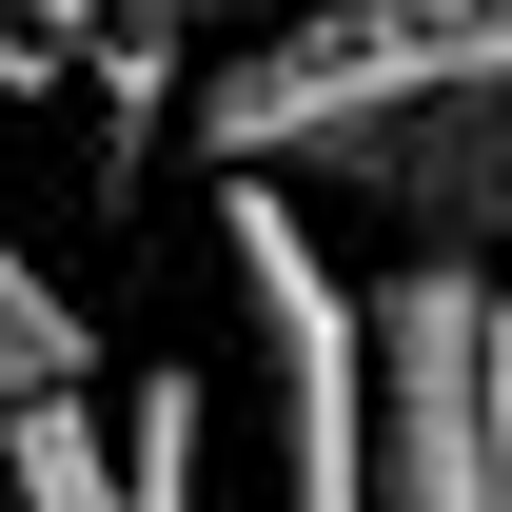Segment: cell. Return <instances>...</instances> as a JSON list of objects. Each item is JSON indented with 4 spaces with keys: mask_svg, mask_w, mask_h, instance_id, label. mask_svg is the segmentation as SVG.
Wrapping results in <instances>:
<instances>
[{
    "mask_svg": "<svg viewBox=\"0 0 512 512\" xmlns=\"http://www.w3.org/2000/svg\"><path fill=\"white\" fill-rule=\"evenodd\" d=\"M178 138L217 197L375 217L394 256L512 237V0H316L178 79Z\"/></svg>",
    "mask_w": 512,
    "mask_h": 512,
    "instance_id": "obj_1",
    "label": "cell"
},
{
    "mask_svg": "<svg viewBox=\"0 0 512 512\" xmlns=\"http://www.w3.org/2000/svg\"><path fill=\"white\" fill-rule=\"evenodd\" d=\"M237 256V335H256V414H276V512H375V355H355V276L296 197H217Z\"/></svg>",
    "mask_w": 512,
    "mask_h": 512,
    "instance_id": "obj_2",
    "label": "cell"
},
{
    "mask_svg": "<svg viewBox=\"0 0 512 512\" xmlns=\"http://www.w3.org/2000/svg\"><path fill=\"white\" fill-rule=\"evenodd\" d=\"M375 512H493V256H375Z\"/></svg>",
    "mask_w": 512,
    "mask_h": 512,
    "instance_id": "obj_3",
    "label": "cell"
},
{
    "mask_svg": "<svg viewBox=\"0 0 512 512\" xmlns=\"http://www.w3.org/2000/svg\"><path fill=\"white\" fill-rule=\"evenodd\" d=\"M0 512H119V414L99 394H20L0 414Z\"/></svg>",
    "mask_w": 512,
    "mask_h": 512,
    "instance_id": "obj_4",
    "label": "cell"
},
{
    "mask_svg": "<svg viewBox=\"0 0 512 512\" xmlns=\"http://www.w3.org/2000/svg\"><path fill=\"white\" fill-rule=\"evenodd\" d=\"M119 512H217V394L197 375H138L119 394Z\"/></svg>",
    "mask_w": 512,
    "mask_h": 512,
    "instance_id": "obj_5",
    "label": "cell"
},
{
    "mask_svg": "<svg viewBox=\"0 0 512 512\" xmlns=\"http://www.w3.org/2000/svg\"><path fill=\"white\" fill-rule=\"evenodd\" d=\"M20 394H79V296L0 237V414H20Z\"/></svg>",
    "mask_w": 512,
    "mask_h": 512,
    "instance_id": "obj_6",
    "label": "cell"
},
{
    "mask_svg": "<svg viewBox=\"0 0 512 512\" xmlns=\"http://www.w3.org/2000/svg\"><path fill=\"white\" fill-rule=\"evenodd\" d=\"M276 20H316V0H99V40H138V60H237V40H276Z\"/></svg>",
    "mask_w": 512,
    "mask_h": 512,
    "instance_id": "obj_7",
    "label": "cell"
},
{
    "mask_svg": "<svg viewBox=\"0 0 512 512\" xmlns=\"http://www.w3.org/2000/svg\"><path fill=\"white\" fill-rule=\"evenodd\" d=\"M493 512H512V237H493Z\"/></svg>",
    "mask_w": 512,
    "mask_h": 512,
    "instance_id": "obj_8",
    "label": "cell"
},
{
    "mask_svg": "<svg viewBox=\"0 0 512 512\" xmlns=\"http://www.w3.org/2000/svg\"><path fill=\"white\" fill-rule=\"evenodd\" d=\"M0 20H20V40H99V0H0Z\"/></svg>",
    "mask_w": 512,
    "mask_h": 512,
    "instance_id": "obj_9",
    "label": "cell"
}]
</instances>
